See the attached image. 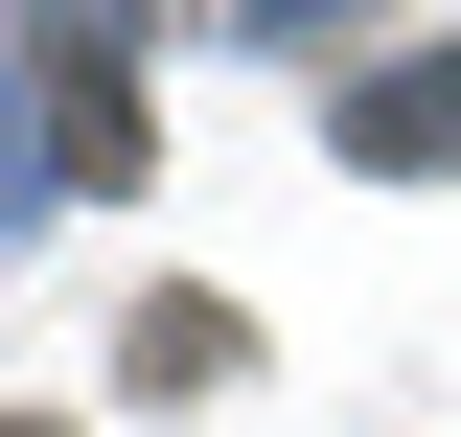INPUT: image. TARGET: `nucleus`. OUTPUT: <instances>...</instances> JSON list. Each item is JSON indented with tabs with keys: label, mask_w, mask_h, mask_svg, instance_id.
Masks as SVG:
<instances>
[{
	"label": "nucleus",
	"mask_w": 461,
	"mask_h": 437,
	"mask_svg": "<svg viewBox=\"0 0 461 437\" xmlns=\"http://www.w3.org/2000/svg\"><path fill=\"white\" fill-rule=\"evenodd\" d=\"M346 162H461V47L369 69V93H346Z\"/></svg>",
	"instance_id": "nucleus-1"
},
{
	"label": "nucleus",
	"mask_w": 461,
	"mask_h": 437,
	"mask_svg": "<svg viewBox=\"0 0 461 437\" xmlns=\"http://www.w3.org/2000/svg\"><path fill=\"white\" fill-rule=\"evenodd\" d=\"M0 437H47V415H0Z\"/></svg>",
	"instance_id": "nucleus-2"
}]
</instances>
